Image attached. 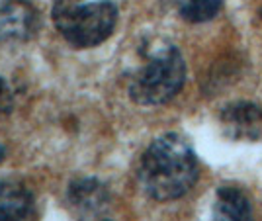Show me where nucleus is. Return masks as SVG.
<instances>
[{"mask_svg":"<svg viewBox=\"0 0 262 221\" xmlns=\"http://www.w3.org/2000/svg\"><path fill=\"white\" fill-rule=\"evenodd\" d=\"M67 202L80 221H88L108 208L110 192L98 178H77L67 188Z\"/></svg>","mask_w":262,"mask_h":221,"instance_id":"5","label":"nucleus"},{"mask_svg":"<svg viewBox=\"0 0 262 221\" xmlns=\"http://www.w3.org/2000/svg\"><path fill=\"white\" fill-rule=\"evenodd\" d=\"M14 102H16V96H14L10 80L6 77H0V118L8 116L14 110Z\"/></svg>","mask_w":262,"mask_h":221,"instance_id":"10","label":"nucleus"},{"mask_svg":"<svg viewBox=\"0 0 262 221\" xmlns=\"http://www.w3.org/2000/svg\"><path fill=\"white\" fill-rule=\"evenodd\" d=\"M39 30V10L30 0L0 2V43L30 41Z\"/></svg>","mask_w":262,"mask_h":221,"instance_id":"4","label":"nucleus"},{"mask_svg":"<svg viewBox=\"0 0 262 221\" xmlns=\"http://www.w3.org/2000/svg\"><path fill=\"white\" fill-rule=\"evenodd\" d=\"M32 192L20 182L0 180V221H33Z\"/></svg>","mask_w":262,"mask_h":221,"instance_id":"7","label":"nucleus"},{"mask_svg":"<svg viewBox=\"0 0 262 221\" xmlns=\"http://www.w3.org/2000/svg\"><path fill=\"white\" fill-rule=\"evenodd\" d=\"M4 157H6V149H4V147H2V145H0V161H2V159H4Z\"/></svg>","mask_w":262,"mask_h":221,"instance_id":"11","label":"nucleus"},{"mask_svg":"<svg viewBox=\"0 0 262 221\" xmlns=\"http://www.w3.org/2000/svg\"><path fill=\"white\" fill-rule=\"evenodd\" d=\"M211 221H254L251 200L237 186H219L211 210Z\"/></svg>","mask_w":262,"mask_h":221,"instance_id":"8","label":"nucleus"},{"mask_svg":"<svg viewBox=\"0 0 262 221\" xmlns=\"http://www.w3.org/2000/svg\"><path fill=\"white\" fill-rule=\"evenodd\" d=\"M186 80V63L174 45L155 51L149 63L131 78L129 96L141 106H161L174 98Z\"/></svg>","mask_w":262,"mask_h":221,"instance_id":"3","label":"nucleus"},{"mask_svg":"<svg viewBox=\"0 0 262 221\" xmlns=\"http://www.w3.org/2000/svg\"><path fill=\"white\" fill-rule=\"evenodd\" d=\"M223 6V0H178V12L186 22L204 24L213 20Z\"/></svg>","mask_w":262,"mask_h":221,"instance_id":"9","label":"nucleus"},{"mask_svg":"<svg viewBox=\"0 0 262 221\" xmlns=\"http://www.w3.org/2000/svg\"><path fill=\"white\" fill-rule=\"evenodd\" d=\"M137 178L143 192L159 202L186 196L198 180V159L184 137L166 133L143 153Z\"/></svg>","mask_w":262,"mask_h":221,"instance_id":"1","label":"nucleus"},{"mask_svg":"<svg viewBox=\"0 0 262 221\" xmlns=\"http://www.w3.org/2000/svg\"><path fill=\"white\" fill-rule=\"evenodd\" d=\"M51 16L65 41L86 49L106 41L118 22V6L110 0H53Z\"/></svg>","mask_w":262,"mask_h":221,"instance_id":"2","label":"nucleus"},{"mask_svg":"<svg viewBox=\"0 0 262 221\" xmlns=\"http://www.w3.org/2000/svg\"><path fill=\"white\" fill-rule=\"evenodd\" d=\"M102 221H112V219H102Z\"/></svg>","mask_w":262,"mask_h":221,"instance_id":"12","label":"nucleus"},{"mask_svg":"<svg viewBox=\"0 0 262 221\" xmlns=\"http://www.w3.org/2000/svg\"><path fill=\"white\" fill-rule=\"evenodd\" d=\"M221 125L231 139L254 141L262 127V108L252 102H235L221 112Z\"/></svg>","mask_w":262,"mask_h":221,"instance_id":"6","label":"nucleus"}]
</instances>
